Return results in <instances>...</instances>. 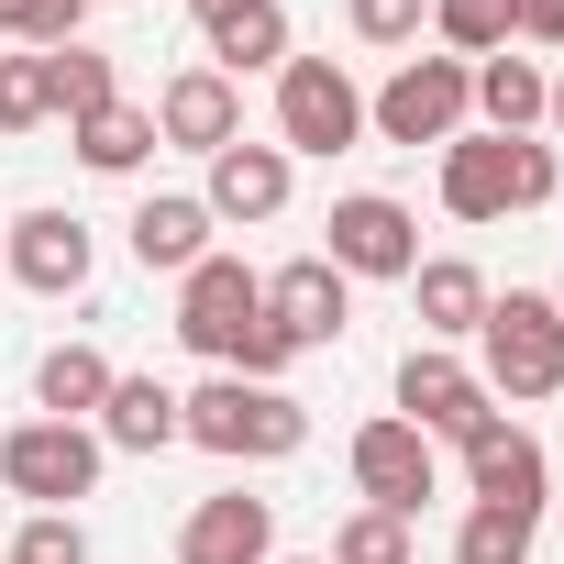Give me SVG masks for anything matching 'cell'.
Wrapping results in <instances>:
<instances>
[{"label": "cell", "instance_id": "10", "mask_svg": "<svg viewBox=\"0 0 564 564\" xmlns=\"http://www.w3.org/2000/svg\"><path fill=\"white\" fill-rule=\"evenodd\" d=\"M265 322L289 333L300 355H322V344H344V322H355V276L333 265V254H289L265 276Z\"/></svg>", "mask_w": 564, "mask_h": 564}, {"label": "cell", "instance_id": "15", "mask_svg": "<svg viewBox=\"0 0 564 564\" xmlns=\"http://www.w3.org/2000/svg\"><path fill=\"white\" fill-rule=\"evenodd\" d=\"M177 564H276V498H243V487L199 498L177 531Z\"/></svg>", "mask_w": 564, "mask_h": 564}, {"label": "cell", "instance_id": "14", "mask_svg": "<svg viewBox=\"0 0 564 564\" xmlns=\"http://www.w3.org/2000/svg\"><path fill=\"white\" fill-rule=\"evenodd\" d=\"M465 487H476V509L542 520V487H553V465H542V443H531L520 421H487V432L465 443Z\"/></svg>", "mask_w": 564, "mask_h": 564}, {"label": "cell", "instance_id": "33", "mask_svg": "<svg viewBox=\"0 0 564 564\" xmlns=\"http://www.w3.org/2000/svg\"><path fill=\"white\" fill-rule=\"evenodd\" d=\"M542 122H553V133H564V67H553V100H542Z\"/></svg>", "mask_w": 564, "mask_h": 564}, {"label": "cell", "instance_id": "13", "mask_svg": "<svg viewBox=\"0 0 564 564\" xmlns=\"http://www.w3.org/2000/svg\"><path fill=\"white\" fill-rule=\"evenodd\" d=\"M155 144H188V155L243 144V89H232L221 67H177V78L155 89Z\"/></svg>", "mask_w": 564, "mask_h": 564}, {"label": "cell", "instance_id": "20", "mask_svg": "<svg viewBox=\"0 0 564 564\" xmlns=\"http://www.w3.org/2000/svg\"><path fill=\"white\" fill-rule=\"evenodd\" d=\"M542 100H553V78H542L520 45L476 56V111H487V133H542Z\"/></svg>", "mask_w": 564, "mask_h": 564}, {"label": "cell", "instance_id": "23", "mask_svg": "<svg viewBox=\"0 0 564 564\" xmlns=\"http://www.w3.org/2000/svg\"><path fill=\"white\" fill-rule=\"evenodd\" d=\"M67 133H78V166H100V177H133L155 155V111H133V100H111V111H89Z\"/></svg>", "mask_w": 564, "mask_h": 564}, {"label": "cell", "instance_id": "4", "mask_svg": "<svg viewBox=\"0 0 564 564\" xmlns=\"http://www.w3.org/2000/svg\"><path fill=\"white\" fill-rule=\"evenodd\" d=\"M344 144H366V89L333 67V56H289L276 67V155H344Z\"/></svg>", "mask_w": 564, "mask_h": 564}, {"label": "cell", "instance_id": "11", "mask_svg": "<svg viewBox=\"0 0 564 564\" xmlns=\"http://www.w3.org/2000/svg\"><path fill=\"white\" fill-rule=\"evenodd\" d=\"M322 232H333L322 254H333L344 276H410V265H421V221H410L388 188H355V199H333V221H322Z\"/></svg>", "mask_w": 564, "mask_h": 564}, {"label": "cell", "instance_id": "12", "mask_svg": "<svg viewBox=\"0 0 564 564\" xmlns=\"http://www.w3.org/2000/svg\"><path fill=\"white\" fill-rule=\"evenodd\" d=\"M0 265H12L34 300H78V289H89V265H100V243H89V221H78V210H23V221H12V254H0Z\"/></svg>", "mask_w": 564, "mask_h": 564}, {"label": "cell", "instance_id": "7", "mask_svg": "<svg viewBox=\"0 0 564 564\" xmlns=\"http://www.w3.org/2000/svg\"><path fill=\"white\" fill-rule=\"evenodd\" d=\"M100 465H111V443L89 421H23V432H0V476H12V498H34V509L89 498Z\"/></svg>", "mask_w": 564, "mask_h": 564}, {"label": "cell", "instance_id": "27", "mask_svg": "<svg viewBox=\"0 0 564 564\" xmlns=\"http://www.w3.org/2000/svg\"><path fill=\"white\" fill-rule=\"evenodd\" d=\"M78 23H89V0H0V34H12V45H34V56L78 45Z\"/></svg>", "mask_w": 564, "mask_h": 564}, {"label": "cell", "instance_id": "35", "mask_svg": "<svg viewBox=\"0 0 564 564\" xmlns=\"http://www.w3.org/2000/svg\"><path fill=\"white\" fill-rule=\"evenodd\" d=\"M553 311H564V276H553Z\"/></svg>", "mask_w": 564, "mask_h": 564}, {"label": "cell", "instance_id": "1", "mask_svg": "<svg viewBox=\"0 0 564 564\" xmlns=\"http://www.w3.org/2000/svg\"><path fill=\"white\" fill-rule=\"evenodd\" d=\"M177 443H199V454H221V465H289V454L311 443V410H300L289 388L210 377V388L177 399Z\"/></svg>", "mask_w": 564, "mask_h": 564}, {"label": "cell", "instance_id": "21", "mask_svg": "<svg viewBox=\"0 0 564 564\" xmlns=\"http://www.w3.org/2000/svg\"><path fill=\"white\" fill-rule=\"evenodd\" d=\"M100 443H111V454H166V443H177V388H155V377H111V399H100Z\"/></svg>", "mask_w": 564, "mask_h": 564}, {"label": "cell", "instance_id": "6", "mask_svg": "<svg viewBox=\"0 0 564 564\" xmlns=\"http://www.w3.org/2000/svg\"><path fill=\"white\" fill-rule=\"evenodd\" d=\"M254 322H265V276H254L243 254H199V265L177 276V344H188V355L232 366Z\"/></svg>", "mask_w": 564, "mask_h": 564}, {"label": "cell", "instance_id": "24", "mask_svg": "<svg viewBox=\"0 0 564 564\" xmlns=\"http://www.w3.org/2000/svg\"><path fill=\"white\" fill-rule=\"evenodd\" d=\"M56 122V67L23 45V56H0V133H45Z\"/></svg>", "mask_w": 564, "mask_h": 564}, {"label": "cell", "instance_id": "34", "mask_svg": "<svg viewBox=\"0 0 564 564\" xmlns=\"http://www.w3.org/2000/svg\"><path fill=\"white\" fill-rule=\"evenodd\" d=\"M276 564H322V553H276Z\"/></svg>", "mask_w": 564, "mask_h": 564}, {"label": "cell", "instance_id": "32", "mask_svg": "<svg viewBox=\"0 0 564 564\" xmlns=\"http://www.w3.org/2000/svg\"><path fill=\"white\" fill-rule=\"evenodd\" d=\"M509 45H531V56H564V0H520V12H509Z\"/></svg>", "mask_w": 564, "mask_h": 564}, {"label": "cell", "instance_id": "8", "mask_svg": "<svg viewBox=\"0 0 564 564\" xmlns=\"http://www.w3.org/2000/svg\"><path fill=\"white\" fill-rule=\"evenodd\" d=\"M399 421H410V432H432V443H476V432L498 421V399L476 388V366H465V355L410 344V355H399Z\"/></svg>", "mask_w": 564, "mask_h": 564}, {"label": "cell", "instance_id": "19", "mask_svg": "<svg viewBox=\"0 0 564 564\" xmlns=\"http://www.w3.org/2000/svg\"><path fill=\"white\" fill-rule=\"evenodd\" d=\"M122 232H133V265H144V276H188V265L210 254V232H221V221H210L199 199H144Z\"/></svg>", "mask_w": 564, "mask_h": 564}, {"label": "cell", "instance_id": "37", "mask_svg": "<svg viewBox=\"0 0 564 564\" xmlns=\"http://www.w3.org/2000/svg\"><path fill=\"white\" fill-rule=\"evenodd\" d=\"M89 12H100V0H89Z\"/></svg>", "mask_w": 564, "mask_h": 564}, {"label": "cell", "instance_id": "29", "mask_svg": "<svg viewBox=\"0 0 564 564\" xmlns=\"http://www.w3.org/2000/svg\"><path fill=\"white\" fill-rule=\"evenodd\" d=\"M322 564H410V520H388V509H355L344 531H333V553Z\"/></svg>", "mask_w": 564, "mask_h": 564}, {"label": "cell", "instance_id": "9", "mask_svg": "<svg viewBox=\"0 0 564 564\" xmlns=\"http://www.w3.org/2000/svg\"><path fill=\"white\" fill-rule=\"evenodd\" d=\"M355 487H366V509L421 520V498H443V454H432V432H410L399 410L366 421V432H355Z\"/></svg>", "mask_w": 564, "mask_h": 564}, {"label": "cell", "instance_id": "5", "mask_svg": "<svg viewBox=\"0 0 564 564\" xmlns=\"http://www.w3.org/2000/svg\"><path fill=\"white\" fill-rule=\"evenodd\" d=\"M465 111H476V67H465V56H410V67L366 100V133H388V144H454Z\"/></svg>", "mask_w": 564, "mask_h": 564}, {"label": "cell", "instance_id": "30", "mask_svg": "<svg viewBox=\"0 0 564 564\" xmlns=\"http://www.w3.org/2000/svg\"><path fill=\"white\" fill-rule=\"evenodd\" d=\"M12 564H89L78 509H34V520H23V542H12Z\"/></svg>", "mask_w": 564, "mask_h": 564}, {"label": "cell", "instance_id": "17", "mask_svg": "<svg viewBox=\"0 0 564 564\" xmlns=\"http://www.w3.org/2000/svg\"><path fill=\"white\" fill-rule=\"evenodd\" d=\"M199 34H210V67L221 78H254V67H289V12L276 0H188Z\"/></svg>", "mask_w": 564, "mask_h": 564}, {"label": "cell", "instance_id": "16", "mask_svg": "<svg viewBox=\"0 0 564 564\" xmlns=\"http://www.w3.org/2000/svg\"><path fill=\"white\" fill-rule=\"evenodd\" d=\"M289 188H300V166L276 155V144H221V155H210V188H199V210L243 232V221H276V210H289Z\"/></svg>", "mask_w": 564, "mask_h": 564}, {"label": "cell", "instance_id": "26", "mask_svg": "<svg viewBox=\"0 0 564 564\" xmlns=\"http://www.w3.org/2000/svg\"><path fill=\"white\" fill-rule=\"evenodd\" d=\"M45 67H56V111H67V122H89V111H111V100H122V89H111V56H100V45H56Z\"/></svg>", "mask_w": 564, "mask_h": 564}, {"label": "cell", "instance_id": "28", "mask_svg": "<svg viewBox=\"0 0 564 564\" xmlns=\"http://www.w3.org/2000/svg\"><path fill=\"white\" fill-rule=\"evenodd\" d=\"M531 531H542V520H509V509H465V531H454V564H531Z\"/></svg>", "mask_w": 564, "mask_h": 564}, {"label": "cell", "instance_id": "36", "mask_svg": "<svg viewBox=\"0 0 564 564\" xmlns=\"http://www.w3.org/2000/svg\"><path fill=\"white\" fill-rule=\"evenodd\" d=\"M0 564H12V553H0Z\"/></svg>", "mask_w": 564, "mask_h": 564}, {"label": "cell", "instance_id": "3", "mask_svg": "<svg viewBox=\"0 0 564 564\" xmlns=\"http://www.w3.org/2000/svg\"><path fill=\"white\" fill-rule=\"evenodd\" d=\"M476 344H487V366H476V388H487V399H553V388H564V311H553L542 289L487 300Z\"/></svg>", "mask_w": 564, "mask_h": 564}, {"label": "cell", "instance_id": "2", "mask_svg": "<svg viewBox=\"0 0 564 564\" xmlns=\"http://www.w3.org/2000/svg\"><path fill=\"white\" fill-rule=\"evenodd\" d=\"M564 188V155L542 133H454L443 144V210L454 221H509V210H542Z\"/></svg>", "mask_w": 564, "mask_h": 564}, {"label": "cell", "instance_id": "22", "mask_svg": "<svg viewBox=\"0 0 564 564\" xmlns=\"http://www.w3.org/2000/svg\"><path fill=\"white\" fill-rule=\"evenodd\" d=\"M100 399H111V355L100 344H56L34 366V410L45 421H100Z\"/></svg>", "mask_w": 564, "mask_h": 564}, {"label": "cell", "instance_id": "18", "mask_svg": "<svg viewBox=\"0 0 564 564\" xmlns=\"http://www.w3.org/2000/svg\"><path fill=\"white\" fill-rule=\"evenodd\" d=\"M410 300H421V344H465L498 289H487L465 254H421V265H410Z\"/></svg>", "mask_w": 564, "mask_h": 564}, {"label": "cell", "instance_id": "25", "mask_svg": "<svg viewBox=\"0 0 564 564\" xmlns=\"http://www.w3.org/2000/svg\"><path fill=\"white\" fill-rule=\"evenodd\" d=\"M509 12H520V0H432V34L476 67V56H498V45H509Z\"/></svg>", "mask_w": 564, "mask_h": 564}, {"label": "cell", "instance_id": "31", "mask_svg": "<svg viewBox=\"0 0 564 564\" xmlns=\"http://www.w3.org/2000/svg\"><path fill=\"white\" fill-rule=\"evenodd\" d=\"M344 23H355V45H421L432 0H344Z\"/></svg>", "mask_w": 564, "mask_h": 564}]
</instances>
